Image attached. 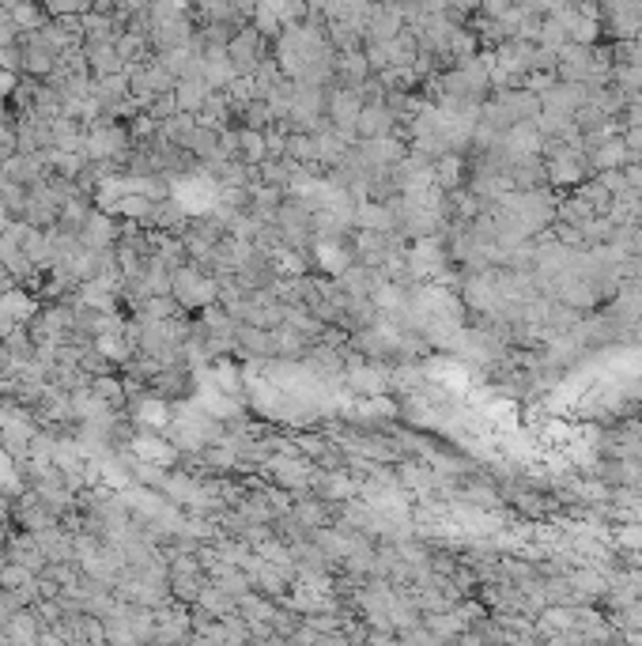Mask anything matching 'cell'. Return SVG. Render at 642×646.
<instances>
[{"mask_svg": "<svg viewBox=\"0 0 642 646\" xmlns=\"http://www.w3.org/2000/svg\"><path fill=\"white\" fill-rule=\"evenodd\" d=\"M170 299L190 306V311H208V306L220 303V280L208 276V273H197L193 265H185V269L170 273Z\"/></svg>", "mask_w": 642, "mask_h": 646, "instance_id": "obj_1", "label": "cell"}, {"mask_svg": "<svg viewBox=\"0 0 642 646\" xmlns=\"http://www.w3.org/2000/svg\"><path fill=\"white\" fill-rule=\"evenodd\" d=\"M128 454H133L140 465H151V469H170L178 461V446L166 439V435H144L136 431L133 439H128Z\"/></svg>", "mask_w": 642, "mask_h": 646, "instance_id": "obj_2", "label": "cell"}, {"mask_svg": "<svg viewBox=\"0 0 642 646\" xmlns=\"http://www.w3.org/2000/svg\"><path fill=\"white\" fill-rule=\"evenodd\" d=\"M261 50H265V38L257 35V27H242V31L231 35V42H227V58H231L238 76H253L257 73Z\"/></svg>", "mask_w": 642, "mask_h": 646, "instance_id": "obj_3", "label": "cell"}, {"mask_svg": "<svg viewBox=\"0 0 642 646\" xmlns=\"http://www.w3.org/2000/svg\"><path fill=\"white\" fill-rule=\"evenodd\" d=\"M118 238H121V231H118V223H113L110 212H91L88 223H83V231H80V246L95 250V254H106V250H113Z\"/></svg>", "mask_w": 642, "mask_h": 646, "instance_id": "obj_4", "label": "cell"}, {"mask_svg": "<svg viewBox=\"0 0 642 646\" xmlns=\"http://www.w3.org/2000/svg\"><path fill=\"white\" fill-rule=\"evenodd\" d=\"M313 261H318L321 273L340 280L344 273H352V246H344L340 238H318L313 242Z\"/></svg>", "mask_w": 642, "mask_h": 646, "instance_id": "obj_5", "label": "cell"}, {"mask_svg": "<svg viewBox=\"0 0 642 646\" xmlns=\"http://www.w3.org/2000/svg\"><path fill=\"white\" fill-rule=\"evenodd\" d=\"M313 491H318L321 503H348L355 491H360V484H355L344 469H333V473L313 476Z\"/></svg>", "mask_w": 642, "mask_h": 646, "instance_id": "obj_6", "label": "cell"}, {"mask_svg": "<svg viewBox=\"0 0 642 646\" xmlns=\"http://www.w3.org/2000/svg\"><path fill=\"white\" fill-rule=\"evenodd\" d=\"M212 98V88L205 83V76H193V80H178L174 88V103H178V114H190L197 118L205 110V103Z\"/></svg>", "mask_w": 642, "mask_h": 646, "instance_id": "obj_7", "label": "cell"}, {"mask_svg": "<svg viewBox=\"0 0 642 646\" xmlns=\"http://www.w3.org/2000/svg\"><path fill=\"white\" fill-rule=\"evenodd\" d=\"M38 311H42V306L31 299V291H23V288H8L4 295H0V318H8L12 326L38 318Z\"/></svg>", "mask_w": 642, "mask_h": 646, "instance_id": "obj_8", "label": "cell"}, {"mask_svg": "<svg viewBox=\"0 0 642 646\" xmlns=\"http://www.w3.org/2000/svg\"><path fill=\"white\" fill-rule=\"evenodd\" d=\"M208 378H212V386H216L220 393H227V397H242L246 393V378H242V367L238 363H231V359H216L208 367Z\"/></svg>", "mask_w": 642, "mask_h": 646, "instance_id": "obj_9", "label": "cell"}, {"mask_svg": "<svg viewBox=\"0 0 642 646\" xmlns=\"http://www.w3.org/2000/svg\"><path fill=\"white\" fill-rule=\"evenodd\" d=\"M83 53H88V68H91V76H95V80H103V76H118L121 68H125V61L118 58V46H113V42L83 46Z\"/></svg>", "mask_w": 642, "mask_h": 646, "instance_id": "obj_10", "label": "cell"}, {"mask_svg": "<svg viewBox=\"0 0 642 646\" xmlns=\"http://www.w3.org/2000/svg\"><path fill=\"white\" fill-rule=\"evenodd\" d=\"M548 174H552V181H560V186H575V181H582V174H586V163H582V156L575 148H563L552 156Z\"/></svg>", "mask_w": 642, "mask_h": 646, "instance_id": "obj_11", "label": "cell"}, {"mask_svg": "<svg viewBox=\"0 0 642 646\" xmlns=\"http://www.w3.org/2000/svg\"><path fill=\"white\" fill-rule=\"evenodd\" d=\"M390 121H393V110H390V106L370 103V106H363L360 125H355V136H363V140H382V136H390Z\"/></svg>", "mask_w": 642, "mask_h": 646, "instance_id": "obj_12", "label": "cell"}, {"mask_svg": "<svg viewBox=\"0 0 642 646\" xmlns=\"http://www.w3.org/2000/svg\"><path fill=\"white\" fill-rule=\"evenodd\" d=\"M360 159L367 166H393L401 163V144H397L393 136H382V140H363V151Z\"/></svg>", "mask_w": 642, "mask_h": 646, "instance_id": "obj_13", "label": "cell"}, {"mask_svg": "<svg viewBox=\"0 0 642 646\" xmlns=\"http://www.w3.org/2000/svg\"><path fill=\"white\" fill-rule=\"evenodd\" d=\"M88 389L95 393V397H98V401H103V404H106V409H110V412H118V409H125V393H128V389H125V382H121V378H113V374H95V378H91V382H88Z\"/></svg>", "mask_w": 642, "mask_h": 646, "instance_id": "obj_14", "label": "cell"}, {"mask_svg": "<svg viewBox=\"0 0 642 646\" xmlns=\"http://www.w3.org/2000/svg\"><path fill=\"white\" fill-rule=\"evenodd\" d=\"M110 212H118V216H125V219H133V223H144V227H151V212H155V204L148 201V196L125 193L121 201L110 208Z\"/></svg>", "mask_w": 642, "mask_h": 646, "instance_id": "obj_15", "label": "cell"}, {"mask_svg": "<svg viewBox=\"0 0 642 646\" xmlns=\"http://www.w3.org/2000/svg\"><path fill=\"white\" fill-rule=\"evenodd\" d=\"M355 223H360L363 231H370V235H382L393 223V216H390V208H385V204H360V208H355Z\"/></svg>", "mask_w": 642, "mask_h": 646, "instance_id": "obj_16", "label": "cell"}, {"mask_svg": "<svg viewBox=\"0 0 642 646\" xmlns=\"http://www.w3.org/2000/svg\"><path fill=\"white\" fill-rule=\"evenodd\" d=\"M623 163H627V144H623V140H605V144L593 151V166H597V171H605V174L616 171V166H623Z\"/></svg>", "mask_w": 642, "mask_h": 646, "instance_id": "obj_17", "label": "cell"}, {"mask_svg": "<svg viewBox=\"0 0 642 646\" xmlns=\"http://www.w3.org/2000/svg\"><path fill=\"white\" fill-rule=\"evenodd\" d=\"M238 151H242V159H246V166H253V163H265V156H268L265 133L242 129V133H238Z\"/></svg>", "mask_w": 642, "mask_h": 646, "instance_id": "obj_18", "label": "cell"}, {"mask_svg": "<svg viewBox=\"0 0 642 646\" xmlns=\"http://www.w3.org/2000/svg\"><path fill=\"white\" fill-rule=\"evenodd\" d=\"M273 265H276L280 276H291V280L306 276V258L295 254V250H288V246H276V250H273Z\"/></svg>", "mask_w": 642, "mask_h": 646, "instance_id": "obj_19", "label": "cell"}, {"mask_svg": "<svg viewBox=\"0 0 642 646\" xmlns=\"http://www.w3.org/2000/svg\"><path fill=\"white\" fill-rule=\"evenodd\" d=\"M235 341L242 344V348H250V352H276L273 348V333L268 329H253V326H242L238 333H235Z\"/></svg>", "mask_w": 642, "mask_h": 646, "instance_id": "obj_20", "label": "cell"}, {"mask_svg": "<svg viewBox=\"0 0 642 646\" xmlns=\"http://www.w3.org/2000/svg\"><path fill=\"white\" fill-rule=\"evenodd\" d=\"M336 68L344 73V80H348V83H360V80L367 76V68H370V65H367L363 53H344V58L336 61Z\"/></svg>", "mask_w": 642, "mask_h": 646, "instance_id": "obj_21", "label": "cell"}, {"mask_svg": "<svg viewBox=\"0 0 642 646\" xmlns=\"http://www.w3.org/2000/svg\"><path fill=\"white\" fill-rule=\"evenodd\" d=\"M295 518H298V522H303V526L318 529V526L325 522V511H321V503H318V499H303V503H298V507H295Z\"/></svg>", "mask_w": 642, "mask_h": 646, "instance_id": "obj_22", "label": "cell"}, {"mask_svg": "<svg viewBox=\"0 0 642 646\" xmlns=\"http://www.w3.org/2000/svg\"><path fill=\"white\" fill-rule=\"evenodd\" d=\"M128 129V140H151V136H159V125L151 121V114H136L133 121L125 125Z\"/></svg>", "mask_w": 642, "mask_h": 646, "instance_id": "obj_23", "label": "cell"}, {"mask_svg": "<svg viewBox=\"0 0 642 646\" xmlns=\"http://www.w3.org/2000/svg\"><path fill=\"white\" fill-rule=\"evenodd\" d=\"M458 174H461V163H458V156H442V163L435 166V178H438V186H458Z\"/></svg>", "mask_w": 642, "mask_h": 646, "instance_id": "obj_24", "label": "cell"}, {"mask_svg": "<svg viewBox=\"0 0 642 646\" xmlns=\"http://www.w3.org/2000/svg\"><path fill=\"white\" fill-rule=\"evenodd\" d=\"M148 114H151V121H155V125L170 121V118L178 114V103H174V95H159V98H155V103H151V110H148Z\"/></svg>", "mask_w": 642, "mask_h": 646, "instance_id": "obj_25", "label": "cell"}, {"mask_svg": "<svg viewBox=\"0 0 642 646\" xmlns=\"http://www.w3.org/2000/svg\"><path fill=\"white\" fill-rule=\"evenodd\" d=\"M570 582H575L582 594H601V589H605V582H601V574H597V571H582V574H575Z\"/></svg>", "mask_w": 642, "mask_h": 646, "instance_id": "obj_26", "label": "cell"}, {"mask_svg": "<svg viewBox=\"0 0 642 646\" xmlns=\"http://www.w3.org/2000/svg\"><path fill=\"white\" fill-rule=\"evenodd\" d=\"M570 620H575V616H570L567 609H552V612L545 616V627H563V631H567V627H570Z\"/></svg>", "mask_w": 642, "mask_h": 646, "instance_id": "obj_27", "label": "cell"}, {"mask_svg": "<svg viewBox=\"0 0 642 646\" xmlns=\"http://www.w3.org/2000/svg\"><path fill=\"white\" fill-rule=\"evenodd\" d=\"M16 88H19V76L16 73H0V103H4L8 95H16Z\"/></svg>", "mask_w": 642, "mask_h": 646, "instance_id": "obj_28", "label": "cell"}, {"mask_svg": "<svg viewBox=\"0 0 642 646\" xmlns=\"http://www.w3.org/2000/svg\"><path fill=\"white\" fill-rule=\"evenodd\" d=\"M631 121H635V133H642V103L631 110Z\"/></svg>", "mask_w": 642, "mask_h": 646, "instance_id": "obj_29", "label": "cell"}]
</instances>
